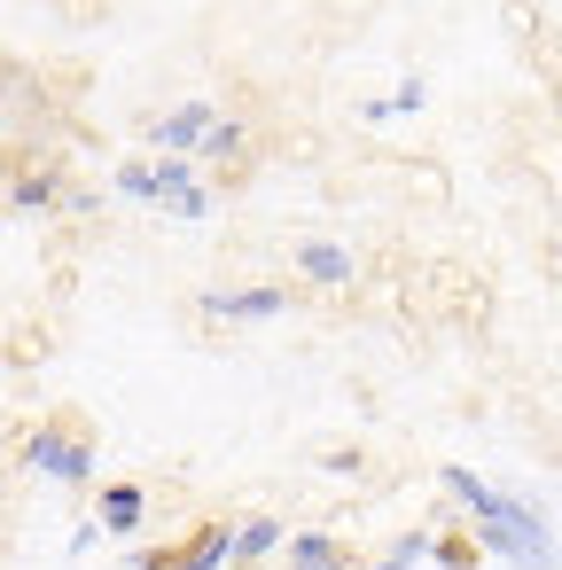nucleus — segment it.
I'll return each mask as SVG.
<instances>
[{
    "instance_id": "nucleus-1",
    "label": "nucleus",
    "mask_w": 562,
    "mask_h": 570,
    "mask_svg": "<svg viewBox=\"0 0 562 570\" xmlns=\"http://www.w3.org/2000/svg\"><path fill=\"white\" fill-rule=\"evenodd\" d=\"M437 484L469 508V531H476L484 554H500V562H515V570H554V562H562V554H554V531H546V515H539L531 500L492 492L476 469H445Z\"/></svg>"
},
{
    "instance_id": "nucleus-2",
    "label": "nucleus",
    "mask_w": 562,
    "mask_h": 570,
    "mask_svg": "<svg viewBox=\"0 0 562 570\" xmlns=\"http://www.w3.org/2000/svg\"><path fill=\"white\" fill-rule=\"evenodd\" d=\"M24 469L48 476V484H95V445H79V438H63V430L40 422L24 438Z\"/></svg>"
},
{
    "instance_id": "nucleus-3",
    "label": "nucleus",
    "mask_w": 562,
    "mask_h": 570,
    "mask_svg": "<svg viewBox=\"0 0 562 570\" xmlns=\"http://www.w3.org/2000/svg\"><path fill=\"white\" fill-rule=\"evenodd\" d=\"M211 134H219V110H211V102H180V110H165V118L149 126L157 157H196Z\"/></svg>"
},
{
    "instance_id": "nucleus-4",
    "label": "nucleus",
    "mask_w": 562,
    "mask_h": 570,
    "mask_svg": "<svg viewBox=\"0 0 562 570\" xmlns=\"http://www.w3.org/2000/svg\"><path fill=\"white\" fill-rule=\"evenodd\" d=\"M204 313L211 321H282L289 289H274V282H258V289H204Z\"/></svg>"
},
{
    "instance_id": "nucleus-5",
    "label": "nucleus",
    "mask_w": 562,
    "mask_h": 570,
    "mask_svg": "<svg viewBox=\"0 0 562 570\" xmlns=\"http://www.w3.org/2000/svg\"><path fill=\"white\" fill-rule=\"evenodd\" d=\"M297 266H305V282H328V289L352 282V250L344 243H297Z\"/></svg>"
},
{
    "instance_id": "nucleus-6",
    "label": "nucleus",
    "mask_w": 562,
    "mask_h": 570,
    "mask_svg": "<svg viewBox=\"0 0 562 570\" xmlns=\"http://www.w3.org/2000/svg\"><path fill=\"white\" fill-rule=\"evenodd\" d=\"M289 570H352V554H344L328 531H297V539H289Z\"/></svg>"
},
{
    "instance_id": "nucleus-7",
    "label": "nucleus",
    "mask_w": 562,
    "mask_h": 570,
    "mask_svg": "<svg viewBox=\"0 0 562 570\" xmlns=\"http://www.w3.org/2000/svg\"><path fill=\"white\" fill-rule=\"evenodd\" d=\"M141 515H149L141 484H102V531H141Z\"/></svg>"
},
{
    "instance_id": "nucleus-8",
    "label": "nucleus",
    "mask_w": 562,
    "mask_h": 570,
    "mask_svg": "<svg viewBox=\"0 0 562 570\" xmlns=\"http://www.w3.org/2000/svg\"><path fill=\"white\" fill-rule=\"evenodd\" d=\"M430 554H437V531H422V523H414V531H398L367 570H414V562H430Z\"/></svg>"
},
{
    "instance_id": "nucleus-9",
    "label": "nucleus",
    "mask_w": 562,
    "mask_h": 570,
    "mask_svg": "<svg viewBox=\"0 0 562 570\" xmlns=\"http://www.w3.org/2000/svg\"><path fill=\"white\" fill-rule=\"evenodd\" d=\"M219 562H235V531H227V523L196 531V539H188V554H180L172 570H219Z\"/></svg>"
},
{
    "instance_id": "nucleus-10",
    "label": "nucleus",
    "mask_w": 562,
    "mask_h": 570,
    "mask_svg": "<svg viewBox=\"0 0 562 570\" xmlns=\"http://www.w3.org/2000/svg\"><path fill=\"white\" fill-rule=\"evenodd\" d=\"M282 547V523L274 515H250V523H235V562H266Z\"/></svg>"
},
{
    "instance_id": "nucleus-11",
    "label": "nucleus",
    "mask_w": 562,
    "mask_h": 570,
    "mask_svg": "<svg viewBox=\"0 0 562 570\" xmlns=\"http://www.w3.org/2000/svg\"><path fill=\"white\" fill-rule=\"evenodd\" d=\"M118 188L141 196V204H165V173L157 165H118Z\"/></svg>"
},
{
    "instance_id": "nucleus-12",
    "label": "nucleus",
    "mask_w": 562,
    "mask_h": 570,
    "mask_svg": "<svg viewBox=\"0 0 562 570\" xmlns=\"http://www.w3.org/2000/svg\"><path fill=\"white\" fill-rule=\"evenodd\" d=\"M165 212L172 219H211V188H180V196H165Z\"/></svg>"
},
{
    "instance_id": "nucleus-13",
    "label": "nucleus",
    "mask_w": 562,
    "mask_h": 570,
    "mask_svg": "<svg viewBox=\"0 0 562 570\" xmlns=\"http://www.w3.org/2000/svg\"><path fill=\"white\" fill-rule=\"evenodd\" d=\"M204 157H243V126H235V118H219V134L204 141Z\"/></svg>"
},
{
    "instance_id": "nucleus-14",
    "label": "nucleus",
    "mask_w": 562,
    "mask_h": 570,
    "mask_svg": "<svg viewBox=\"0 0 562 570\" xmlns=\"http://www.w3.org/2000/svg\"><path fill=\"white\" fill-rule=\"evenodd\" d=\"M48 204H56L48 180H17V212H48Z\"/></svg>"
},
{
    "instance_id": "nucleus-15",
    "label": "nucleus",
    "mask_w": 562,
    "mask_h": 570,
    "mask_svg": "<svg viewBox=\"0 0 562 570\" xmlns=\"http://www.w3.org/2000/svg\"><path fill=\"white\" fill-rule=\"evenodd\" d=\"M406 110H422V79H406V87L391 95V118H406Z\"/></svg>"
}]
</instances>
